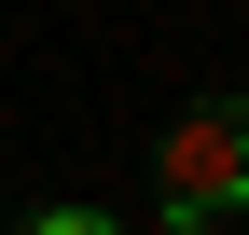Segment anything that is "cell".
I'll return each instance as SVG.
<instances>
[{
    "mask_svg": "<svg viewBox=\"0 0 249 235\" xmlns=\"http://www.w3.org/2000/svg\"><path fill=\"white\" fill-rule=\"evenodd\" d=\"M152 208H166V235H208L249 208V97H208L166 125V152H152Z\"/></svg>",
    "mask_w": 249,
    "mask_h": 235,
    "instance_id": "cell-1",
    "label": "cell"
},
{
    "mask_svg": "<svg viewBox=\"0 0 249 235\" xmlns=\"http://www.w3.org/2000/svg\"><path fill=\"white\" fill-rule=\"evenodd\" d=\"M28 235H124V221H111V208H42Z\"/></svg>",
    "mask_w": 249,
    "mask_h": 235,
    "instance_id": "cell-2",
    "label": "cell"
}]
</instances>
